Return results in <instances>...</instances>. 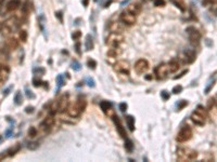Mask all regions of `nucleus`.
<instances>
[{"label": "nucleus", "mask_w": 217, "mask_h": 162, "mask_svg": "<svg viewBox=\"0 0 217 162\" xmlns=\"http://www.w3.org/2000/svg\"><path fill=\"white\" fill-rule=\"evenodd\" d=\"M199 157L198 153L190 148H179L177 150V159L178 161H194Z\"/></svg>", "instance_id": "1"}, {"label": "nucleus", "mask_w": 217, "mask_h": 162, "mask_svg": "<svg viewBox=\"0 0 217 162\" xmlns=\"http://www.w3.org/2000/svg\"><path fill=\"white\" fill-rule=\"evenodd\" d=\"M169 72H169V67H168V64L166 63L160 64L154 69V75H155V78L158 80H163V79L167 78Z\"/></svg>", "instance_id": "2"}, {"label": "nucleus", "mask_w": 217, "mask_h": 162, "mask_svg": "<svg viewBox=\"0 0 217 162\" xmlns=\"http://www.w3.org/2000/svg\"><path fill=\"white\" fill-rule=\"evenodd\" d=\"M191 137H192L191 128L188 126H185L179 130V132H178V134L176 136V140L179 143H185V142H188L189 140H191Z\"/></svg>", "instance_id": "3"}, {"label": "nucleus", "mask_w": 217, "mask_h": 162, "mask_svg": "<svg viewBox=\"0 0 217 162\" xmlns=\"http://www.w3.org/2000/svg\"><path fill=\"white\" fill-rule=\"evenodd\" d=\"M124 42V36L118 32H111L106 38V45L108 47H119Z\"/></svg>", "instance_id": "4"}, {"label": "nucleus", "mask_w": 217, "mask_h": 162, "mask_svg": "<svg viewBox=\"0 0 217 162\" xmlns=\"http://www.w3.org/2000/svg\"><path fill=\"white\" fill-rule=\"evenodd\" d=\"M186 32L188 34V37H189V40H190V42H191V45H195L199 43L200 40H201V34H200V32L195 27H193V26L188 27V28L186 29Z\"/></svg>", "instance_id": "5"}, {"label": "nucleus", "mask_w": 217, "mask_h": 162, "mask_svg": "<svg viewBox=\"0 0 217 162\" xmlns=\"http://www.w3.org/2000/svg\"><path fill=\"white\" fill-rule=\"evenodd\" d=\"M119 21L123 22L126 26H132L136 24V15L130 13L129 11H124L122 12L121 16H119Z\"/></svg>", "instance_id": "6"}, {"label": "nucleus", "mask_w": 217, "mask_h": 162, "mask_svg": "<svg viewBox=\"0 0 217 162\" xmlns=\"http://www.w3.org/2000/svg\"><path fill=\"white\" fill-rule=\"evenodd\" d=\"M68 103H70V101H68V94L61 95L60 99L55 102L58 111H59V113H64V111H66V109L68 108Z\"/></svg>", "instance_id": "7"}, {"label": "nucleus", "mask_w": 217, "mask_h": 162, "mask_svg": "<svg viewBox=\"0 0 217 162\" xmlns=\"http://www.w3.org/2000/svg\"><path fill=\"white\" fill-rule=\"evenodd\" d=\"M114 69L119 74H123V75H129L130 66L126 61H118L114 64Z\"/></svg>", "instance_id": "8"}, {"label": "nucleus", "mask_w": 217, "mask_h": 162, "mask_svg": "<svg viewBox=\"0 0 217 162\" xmlns=\"http://www.w3.org/2000/svg\"><path fill=\"white\" fill-rule=\"evenodd\" d=\"M149 67H150L149 62L145 59H138L135 64V70L138 72V74H145V72H147L148 69H149Z\"/></svg>", "instance_id": "9"}, {"label": "nucleus", "mask_w": 217, "mask_h": 162, "mask_svg": "<svg viewBox=\"0 0 217 162\" xmlns=\"http://www.w3.org/2000/svg\"><path fill=\"white\" fill-rule=\"evenodd\" d=\"M10 72L11 69L7 64H0V84L7 81V79L9 78Z\"/></svg>", "instance_id": "10"}, {"label": "nucleus", "mask_w": 217, "mask_h": 162, "mask_svg": "<svg viewBox=\"0 0 217 162\" xmlns=\"http://www.w3.org/2000/svg\"><path fill=\"white\" fill-rule=\"evenodd\" d=\"M197 59V54L193 50H186L184 52V62L188 64H192Z\"/></svg>", "instance_id": "11"}, {"label": "nucleus", "mask_w": 217, "mask_h": 162, "mask_svg": "<svg viewBox=\"0 0 217 162\" xmlns=\"http://www.w3.org/2000/svg\"><path fill=\"white\" fill-rule=\"evenodd\" d=\"M125 24L123 22H113L111 25H110V30L112 32H118V34H122L125 29Z\"/></svg>", "instance_id": "12"}, {"label": "nucleus", "mask_w": 217, "mask_h": 162, "mask_svg": "<svg viewBox=\"0 0 217 162\" xmlns=\"http://www.w3.org/2000/svg\"><path fill=\"white\" fill-rule=\"evenodd\" d=\"M112 119H113L114 123H115V126H116V129H117V132L119 133V135L122 136L123 138H125V140H126L127 134H126V132H125V129L123 128L122 123H121V120L118 119V117L114 116V115H113V118H112Z\"/></svg>", "instance_id": "13"}, {"label": "nucleus", "mask_w": 217, "mask_h": 162, "mask_svg": "<svg viewBox=\"0 0 217 162\" xmlns=\"http://www.w3.org/2000/svg\"><path fill=\"white\" fill-rule=\"evenodd\" d=\"M191 120H192V122L194 123V124H197V126H202L205 124V122H206V119L204 117H202L201 115H199V113H197V111H194V113L191 115Z\"/></svg>", "instance_id": "14"}, {"label": "nucleus", "mask_w": 217, "mask_h": 162, "mask_svg": "<svg viewBox=\"0 0 217 162\" xmlns=\"http://www.w3.org/2000/svg\"><path fill=\"white\" fill-rule=\"evenodd\" d=\"M122 54V49L119 47H110V49L108 50L106 52V55L108 57H111V59H115Z\"/></svg>", "instance_id": "15"}, {"label": "nucleus", "mask_w": 217, "mask_h": 162, "mask_svg": "<svg viewBox=\"0 0 217 162\" xmlns=\"http://www.w3.org/2000/svg\"><path fill=\"white\" fill-rule=\"evenodd\" d=\"M141 10H142V5H141V3H139V2L130 3V5H128V8H127V11H129L130 13L135 14V15L140 14Z\"/></svg>", "instance_id": "16"}, {"label": "nucleus", "mask_w": 217, "mask_h": 162, "mask_svg": "<svg viewBox=\"0 0 217 162\" xmlns=\"http://www.w3.org/2000/svg\"><path fill=\"white\" fill-rule=\"evenodd\" d=\"M66 113L73 118H78L81 113L79 111V109L77 108L76 104H75V105H72V106H68V108L66 109Z\"/></svg>", "instance_id": "17"}, {"label": "nucleus", "mask_w": 217, "mask_h": 162, "mask_svg": "<svg viewBox=\"0 0 217 162\" xmlns=\"http://www.w3.org/2000/svg\"><path fill=\"white\" fill-rule=\"evenodd\" d=\"M21 5V2H20V0H10L9 2L7 3V11H9V12H13V11H15V10L18 9V7Z\"/></svg>", "instance_id": "18"}, {"label": "nucleus", "mask_w": 217, "mask_h": 162, "mask_svg": "<svg viewBox=\"0 0 217 162\" xmlns=\"http://www.w3.org/2000/svg\"><path fill=\"white\" fill-rule=\"evenodd\" d=\"M5 25H7L8 27H10L12 32H14V30H16V29L18 28V26H20V22H18L15 18H11L10 20L7 21Z\"/></svg>", "instance_id": "19"}, {"label": "nucleus", "mask_w": 217, "mask_h": 162, "mask_svg": "<svg viewBox=\"0 0 217 162\" xmlns=\"http://www.w3.org/2000/svg\"><path fill=\"white\" fill-rule=\"evenodd\" d=\"M169 1H171L176 8H178L180 11H182V12H185L186 10H187V5H186L185 0H169Z\"/></svg>", "instance_id": "20"}, {"label": "nucleus", "mask_w": 217, "mask_h": 162, "mask_svg": "<svg viewBox=\"0 0 217 162\" xmlns=\"http://www.w3.org/2000/svg\"><path fill=\"white\" fill-rule=\"evenodd\" d=\"M5 45L9 48L11 51L12 50H16L18 48V41L15 38H9L8 40L5 41Z\"/></svg>", "instance_id": "21"}, {"label": "nucleus", "mask_w": 217, "mask_h": 162, "mask_svg": "<svg viewBox=\"0 0 217 162\" xmlns=\"http://www.w3.org/2000/svg\"><path fill=\"white\" fill-rule=\"evenodd\" d=\"M76 106L77 108L79 109V111L81 113H83V111H85V109H86L87 107V101L85 97H78V99H77V103H76Z\"/></svg>", "instance_id": "22"}, {"label": "nucleus", "mask_w": 217, "mask_h": 162, "mask_svg": "<svg viewBox=\"0 0 217 162\" xmlns=\"http://www.w3.org/2000/svg\"><path fill=\"white\" fill-rule=\"evenodd\" d=\"M10 51L11 50L7 47V45H3V47H0V59H8L10 56Z\"/></svg>", "instance_id": "23"}, {"label": "nucleus", "mask_w": 217, "mask_h": 162, "mask_svg": "<svg viewBox=\"0 0 217 162\" xmlns=\"http://www.w3.org/2000/svg\"><path fill=\"white\" fill-rule=\"evenodd\" d=\"M168 67H169V72H176L180 68V64L176 59H173L172 62L168 63Z\"/></svg>", "instance_id": "24"}, {"label": "nucleus", "mask_w": 217, "mask_h": 162, "mask_svg": "<svg viewBox=\"0 0 217 162\" xmlns=\"http://www.w3.org/2000/svg\"><path fill=\"white\" fill-rule=\"evenodd\" d=\"M21 149V145L20 144H16V145H14V146H12L11 148H9L5 153H7V155L9 156V157H13L14 155L16 153H18V150Z\"/></svg>", "instance_id": "25"}, {"label": "nucleus", "mask_w": 217, "mask_h": 162, "mask_svg": "<svg viewBox=\"0 0 217 162\" xmlns=\"http://www.w3.org/2000/svg\"><path fill=\"white\" fill-rule=\"evenodd\" d=\"M85 48L87 51H90L93 49V40H92V37L90 35H87L86 36V40H85Z\"/></svg>", "instance_id": "26"}, {"label": "nucleus", "mask_w": 217, "mask_h": 162, "mask_svg": "<svg viewBox=\"0 0 217 162\" xmlns=\"http://www.w3.org/2000/svg\"><path fill=\"white\" fill-rule=\"evenodd\" d=\"M126 123H127L128 129H129L131 132H134V130H135V118L132 117V116H127Z\"/></svg>", "instance_id": "27"}, {"label": "nucleus", "mask_w": 217, "mask_h": 162, "mask_svg": "<svg viewBox=\"0 0 217 162\" xmlns=\"http://www.w3.org/2000/svg\"><path fill=\"white\" fill-rule=\"evenodd\" d=\"M195 111H197V113H199V115H201L202 117H204V118H205V119H207V118L209 117V116H208V111H207V109H206V108H204L203 106H201V105H200V106H198V107H197V109H195Z\"/></svg>", "instance_id": "28"}, {"label": "nucleus", "mask_w": 217, "mask_h": 162, "mask_svg": "<svg viewBox=\"0 0 217 162\" xmlns=\"http://www.w3.org/2000/svg\"><path fill=\"white\" fill-rule=\"evenodd\" d=\"M44 123H45L46 126H48L49 128H52V126H54V123H55V120H54L53 116L51 115V116H48V117L45 118V120H44Z\"/></svg>", "instance_id": "29"}, {"label": "nucleus", "mask_w": 217, "mask_h": 162, "mask_svg": "<svg viewBox=\"0 0 217 162\" xmlns=\"http://www.w3.org/2000/svg\"><path fill=\"white\" fill-rule=\"evenodd\" d=\"M51 128H49L48 126H46L44 122H41V124L39 126V133L41 135H47L49 133V131Z\"/></svg>", "instance_id": "30"}, {"label": "nucleus", "mask_w": 217, "mask_h": 162, "mask_svg": "<svg viewBox=\"0 0 217 162\" xmlns=\"http://www.w3.org/2000/svg\"><path fill=\"white\" fill-rule=\"evenodd\" d=\"M22 103H23L22 93L18 91V92H16L15 96H14V104H15V105H18V106H20V105H22Z\"/></svg>", "instance_id": "31"}, {"label": "nucleus", "mask_w": 217, "mask_h": 162, "mask_svg": "<svg viewBox=\"0 0 217 162\" xmlns=\"http://www.w3.org/2000/svg\"><path fill=\"white\" fill-rule=\"evenodd\" d=\"M100 107H101V109L103 110L104 113H108V110L111 109V107H112V105H111V103L103 101V102H101V103H100Z\"/></svg>", "instance_id": "32"}, {"label": "nucleus", "mask_w": 217, "mask_h": 162, "mask_svg": "<svg viewBox=\"0 0 217 162\" xmlns=\"http://www.w3.org/2000/svg\"><path fill=\"white\" fill-rule=\"evenodd\" d=\"M0 32H1V34H2L3 36H9V35H11V34L13 32L11 30V28L8 27L7 25H3V26H2V29H1Z\"/></svg>", "instance_id": "33"}, {"label": "nucleus", "mask_w": 217, "mask_h": 162, "mask_svg": "<svg viewBox=\"0 0 217 162\" xmlns=\"http://www.w3.org/2000/svg\"><path fill=\"white\" fill-rule=\"evenodd\" d=\"M37 134H38V131H37V129L35 126H31L28 129V136L29 137H36Z\"/></svg>", "instance_id": "34"}, {"label": "nucleus", "mask_w": 217, "mask_h": 162, "mask_svg": "<svg viewBox=\"0 0 217 162\" xmlns=\"http://www.w3.org/2000/svg\"><path fill=\"white\" fill-rule=\"evenodd\" d=\"M38 147H39L38 142H31V143L27 144V148L29 150H36V149H38Z\"/></svg>", "instance_id": "35"}, {"label": "nucleus", "mask_w": 217, "mask_h": 162, "mask_svg": "<svg viewBox=\"0 0 217 162\" xmlns=\"http://www.w3.org/2000/svg\"><path fill=\"white\" fill-rule=\"evenodd\" d=\"M18 38L22 42H26L27 41V32L26 30H20L18 34Z\"/></svg>", "instance_id": "36"}, {"label": "nucleus", "mask_w": 217, "mask_h": 162, "mask_svg": "<svg viewBox=\"0 0 217 162\" xmlns=\"http://www.w3.org/2000/svg\"><path fill=\"white\" fill-rule=\"evenodd\" d=\"M125 148H126V150H128L129 153L130 151H132V149H134V144H132V142H131L130 140H125Z\"/></svg>", "instance_id": "37"}, {"label": "nucleus", "mask_w": 217, "mask_h": 162, "mask_svg": "<svg viewBox=\"0 0 217 162\" xmlns=\"http://www.w3.org/2000/svg\"><path fill=\"white\" fill-rule=\"evenodd\" d=\"M217 3V0H203L202 1V5L204 7H212V5H216Z\"/></svg>", "instance_id": "38"}, {"label": "nucleus", "mask_w": 217, "mask_h": 162, "mask_svg": "<svg viewBox=\"0 0 217 162\" xmlns=\"http://www.w3.org/2000/svg\"><path fill=\"white\" fill-rule=\"evenodd\" d=\"M57 82H58V86L59 88H61L62 86H64V83H65V80H64V78L62 75H59V76L57 77Z\"/></svg>", "instance_id": "39"}, {"label": "nucleus", "mask_w": 217, "mask_h": 162, "mask_svg": "<svg viewBox=\"0 0 217 162\" xmlns=\"http://www.w3.org/2000/svg\"><path fill=\"white\" fill-rule=\"evenodd\" d=\"M87 65H88V67L90 68V69H96V67H97V62H96L95 59H88Z\"/></svg>", "instance_id": "40"}, {"label": "nucleus", "mask_w": 217, "mask_h": 162, "mask_svg": "<svg viewBox=\"0 0 217 162\" xmlns=\"http://www.w3.org/2000/svg\"><path fill=\"white\" fill-rule=\"evenodd\" d=\"M72 68L75 70V72H78V70H81V64L78 63L77 61H74V62L72 63Z\"/></svg>", "instance_id": "41"}, {"label": "nucleus", "mask_w": 217, "mask_h": 162, "mask_svg": "<svg viewBox=\"0 0 217 162\" xmlns=\"http://www.w3.org/2000/svg\"><path fill=\"white\" fill-rule=\"evenodd\" d=\"M181 91H182V86H180V84H178V86H175L174 88H173V93L174 94H179Z\"/></svg>", "instance_id": "42"}, {"label": "nucleus", "mask_w": 217, "mask_h": 162, "mask_svg": "<svg viewBox=\"0 0 217 162\" xmlns=\"http://www.w3.org/2000/svg\"><path fill=\"white\" fill-rule=\"evenodd\" d=\"M81 37V32H79V30H76V32H73V35H72L73 40H78Z\"/></svg>", "instance_id": "43"}, {"label": "nucleus", "mask_w": 217, "mask_h": 162, "mask_svg": "<svg viewBox=\"0 0 217 162\" xmlns=\"http://www.w3.org/2000/svg\"><path fill=\"white\" fill-rule=\"evenodd\" d=\"M45 72H46L45 68L39 67V68H35V69H34V74H36V75H45Z\"/></svg>", "instance_id": "44"}, {"label": "nucleus", "mask_w": 217, "mask_h": 162, "mask_svg": "<svg viewBox=\"0 0 217 162\" xmlns=\"http://www.w3.org/2000/svg\"><path fill=\"white\" fill-rule=\"evenodd\" d=\"M42 83H44V82H41V80H39V79H36V78H35V79L33 80V84L36 86V88H38V86H42Z\"/></svg>", "instance_id": "45"}, {"label": "nucleus", "mask_w": 217, "mask_h": 162, "mask_svg": "<svg viewBox=\"0 0 217 162\" xmlns=\"http://www.w3.org/2000/svg\"><path fill=\"white\" fill-rule=\"evenodd\" d=\"M154 5L155 7H164L165 2H164V0H155L154 1Z\"/></svg>", "instance_id": "46"}, {"label": "nucleus", "mask_w": 217, "mask_h": 162, "mask_svg": "<svg viewBox=\"0 0 217 162\" xmlns=\"http://www.w3.org/2000/svg\"><path fill=\"white\" fill-rule=\"evenodd\" d=\"M119 110H121L122 113H125V111L127 110V104L126 103L119 104Z\"/></svg>", "instance_id": "47"}, {"label": "nucleus", "mask_w": 217, "mask_h": 162, "mask_svg": "<svg viewBox=\"0 0 217 162\" xmlns=\"http://www.w3.org/2000/svg\"><path fill=\"white\" fill-rule=\"evenodd\" d=\"M26 96L28 99H35V94L33 93L32 91L28 90V89H26Z\"/></svg>", "instance_id": "48"}, {"label": "nucleus", "mask_w": 217, "mask_h": 162, "mask_svg": "<svg viewBox=\"0 0 217 162\" xmlns=\"http://www.w3.org/2000/svg\"><path fill=\"white\" fill-rule=\"evenodd\" d=\"M161 96L163 97V99H164V101H166V99H169V94H168L166 91H163V92H161Z\"/></svg>", "instance_id": "49"}, {"label": "nucleus", "mask_w": 217, "mask_h": 162, "mask_svg": "<svg viewBox=\"0 0 217 162\" xmlns=\"http://www.w3.org/2000/svg\"><path fill=\"white\" fill-rule=\"evenodd\" d=\"M11 90H12V86H10V88H8L7 90H5V92L2 93V95H3L5 97V96H8V95L10 94V91H11Z\"/></svg>", "instance_id": "50"}, {"label": "nucleus", "mask_w": 217, "mask_h": 162, "mask_svg": "<svg viewBox=\"0 0 217 162\" xmlns=\"http://www.w3.org/2000/svg\"><path fill=\"white\" fill-rule=\"evenodd\" d=\"M75 48H76V52L78 54H81V43L79 42H77L76 45H75Z\"/></svg>", "instance_id": "51"}, {"label": "nucleus", "mask_w": 217, "mask_h": 162, "mask_svg": "<svg viewBox=\"0 0 217 162\" xmlns=\"http://www.w3.org/2000/svg\"><path fill=\"white\" fill-rule=\"evenodd\" d=\"M88 86H92V88L95 86V81L92 80V79H90V78L88 79Z\"/></svg>", "instance_id": "52"}, {"label": "nucleus", "mask_w": 217, "mask_h": 162, "mask_svg": "<svg viewBox=\"0 0 217 162\" xmlns=\"http://www.w3.org/2000/svg\"><path fill=\"white\" fill-rule=\"evenodd\" d=\"M187 104H188V103H187V102H186V101H182V102H181V103H180V105H179V106H178V110H180L181 108L184 107V106H186V105H187Z\"/></svg>", "instance_id": "53"}, {"label": "nucleus", "mask_w": 217, "mask_h": 162, "mask_svg": "<svg viewBox=\"0 0 217 162\" xmlns=\"http://www.w3.org/2000/svg\"><path fill=\"white\" fill-rule=\"evenodd\" d=\"M27 113H33L34 111V107H26V110H25Z\"/></svg>", "instance_id": "54"}, {"label": "nucleus", "mask_w": 217, "mask_h": 162, "mask_svg": "<svg viewBox=\"0 0 217 162\" xmlns=\"http://www.w3.org/2000/svg\"><path fill=\"white\" fill-rule=\"evenodd\" d=\"M88 5H89V0H83V5L86 8V7H88Z\"/></svg>", "instance_id": "55"}, {"label": "nucleus", "mask_w": 217, "mask_h": 162, "mask_svg": "<svg viewBox=\"0 0 217 162\" xmlns=\"http://www.w3.org/2000/svg\"><path fill=\"white\" fill-rule=\"evenodd\" d=\"M55 16H58V18H60V21L62 22V12H58V13H55Z\"/></svg>", "instance_id": "56"}, {"label": "nucleus", "mask_w": 217, "mask_h": 162, "mask_svg": "<svg viewBox=\"0 0 217 162\" xmlns=\"http://www.w3.org/2000/svg\"><path fill=\"white\" fill-rule=\"evenodd\" d=\"M11 134H12L11 130H8V131H7V133H5V137H10V136H11Z\"/></svg>", "instance_id": "57"}, {"label": "nucleus", "mask_w": 217, "mask_h": 162, "mask_svg": "<svg viewBox=\"0 0 217 162\" xmlns=\"http://www.w3.org/2000/svg\"><path fill=\"white\" fill-rule=\"evenodd\" d=\"M145 79H148V80H151V79H152V76H145Z\"/></svg>", "instance_id": "58"}, {"label": "nucleus", "mask_w": 217, "mask_h": 162, "mask_svg": "<svg viewBox=\"0 0 217 162\" xmlns=\"http://www.w3.org/2000/svg\"><path fill=\"white\" fill-rule=\"evenodd\" d=\"M2 26H3V25H2V24H1V23H0V30H1V29H2Z\"/></svg>", "instance_id": "59"}, {"label": "nucleus", "mask_w": 217, "mask_h": 162, "mask_svg": "<svg viewBox=\"0 0 217 162\" xmlns=\"http://www.w3.org/2000/svg\"><path fill=\"white\" fill-rule=\"evenodd\" d=\"M3 1H5V0H0V5H1V3L3 2Z\"/></svg>", "instance_id": "60"}, {"label": "nucleus", "mask_w": 217, "mask_h": 162, "mask_svg": "<svg viewBox=\"0 0 217 162\" xmlns=\"http://www.w3.org/2000/svg\"><path fill=\"white\" fill-rule=\"evenodd\" d=\"M0 142H1V136H0Z\"/></svg>", "instance_id": "61"}, {"label": "nucleus", "mask_w": 217, "mask_h": 162, "mask_svg": "<svg viewBox=\"0 0 217 162\" xmlns=\"http://www.w3.org/2000/svg\"><path fill=\"white\" fill-rule=\"evenodd\" d=\"M95 1H97V0H95Z\"/></svg>", "instance_id": "62"}, {"label": "nucleus", "mask_w": 217, "mask_h": 162, "mask_svg": "<svg viewBox=\"0 0 217 162\" xmlns=\"http://www.w3.org/2000/svg\"><path fill=\"white\" fill-rule=\"evenodd\" d=\"M153 1H155V0H153Z\"/></svg>", "instance_id": "63"}]
</instances>
